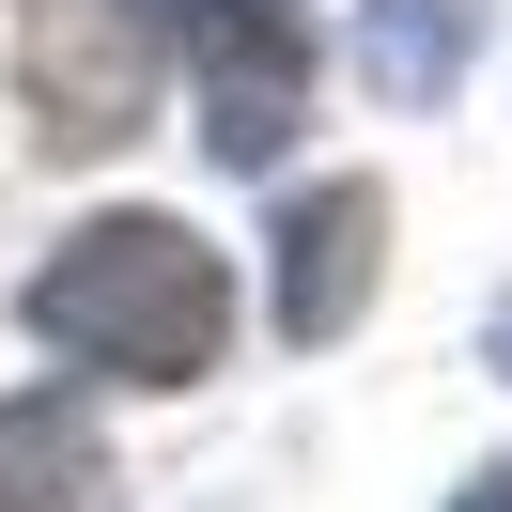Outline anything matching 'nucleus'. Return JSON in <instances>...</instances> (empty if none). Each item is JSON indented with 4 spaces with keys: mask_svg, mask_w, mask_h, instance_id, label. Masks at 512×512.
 <instances>
[{
    "mask_svg": "<svg viewBox=\"0 0 512 512\" xmlns=\"http://www.w3.org/2000/svg\"><path fill=\"white\" fill-rule=\"evenodd\" d=\"M466 47H481V0H373V78L388 94H450L466 78Z\"/></svg>",
    "mask_w": 512,
    "mask_h": 512,
    "instance_id": "nucleus-6",
    "label": "nucleus"
},
{
    "mask_svg": "<svg viewBox=\"0 0 512 512\" xmlns=\"http://www.w3.org/2000/svg\"><path fill=\"white\" fill-rule=\"evenodd\" d=\"M373 264H388V187H311L280 218V326L295 342H342L357 295H373Z\"/></svg>",
    "mask_w": 512,
    "mask_h": 512,
    "instance_id": "nucleus-4",
    "label": "nucleus"
},
{
    "mask_svg": "<svg viewBox=\"0 0 512 512\" xmlns=\"http://www.w3.org/2000/svg\"><path fill=\"white\" fill-rule=\"evenodd\" d=\"M32 342L171 388V373H202V357L233 342V280H218V249L171 233V218H94V233L32 280Z\"/></svg>",
    "mask_w": 512,
    "mask_h": 512,
    "instance_id": "nucleus-1",
    "label": "nucleus"
},
{
    "mask_svg": "<svg viewBox=\"0 0 512 512\" xmlns=\"http://www.w3.org/2000/svg\"><path fill=\"white\" fill-rule=\"evenodd\" d=\"M156 32L202 63V140L264 171L295 140V0H156Z\"/></svg>",
    "mask_w": 512,
    "mask_h": 512,
    "instance_id": "nucleus-3",
    "label": "nucleus"
},
{
    "mask_svg": "<svg viewBox=\"0 0 512 512\" xmlns=\"http://www.w3.org/2000/svg\"><path fill=\"white\" fill-rule=\"evenodd\" d=\"M94 497V419L78 404H0V512H78Z\"/></svg>",
    "mask_w": 512,
    "mask_h": 512,
    "instance_id": "nucleus-5",
    "label": "nucleus"
},
{
    "mask_svg": "<svg viewBox=\"0 0 512 512\" xmlns=\"http://www.w3.org/2000/svg\"><path fill=\"white\" fill-rule=\"evenodd\" d=\"M16 94H32V125L63 156H109L140 125V94H156V16L140 0H32L16 16Z\"/></svg>",
    "mask_w": 512,
    "mask_h": 512,
    "instance_id": "nucleus-2",
    "label": "nucleus"
},
{
    "mask_svg": "<svg viewBox=\"0 0 512 512\" xmlns=\"http://www.w3.org/2000/svg\"><path fill=\"white\" fill-rule=\"evenodd\" d=\"M466 512H512V481H481V497H466Z\"/></svg>",
    "mask_w": 512,
    "mask_h": 512,
    "instance_id": "nucleus-7",
    "label": "nucleus"
}]
</instances>
